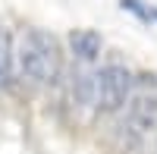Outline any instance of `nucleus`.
<instances>
[{"label": "nucleus", "mask_w": 157, "mask_h": 154, "mask_svg": "<svg viewBox=\"0 0 157 154\" xmlns=\"http://www.w3.org/2000/svg\"><path fill=\"white\" fill-rule=\"evenodd\" d=\"M16 66L22 72V79H29L32 85H50L63 72L60 41L44 29H29L19 38Z\"/></svg>", "instance_id": "1"}, {"label": "nucleus", "mask_w": 157, "mask_h": 154, "mask_svg": "<svg viewBox=\"0 0 157 154\" xmlns=\"http://www.w3.org/2000/svg\"><path fill=\"white\" fill-rule=\"evenodd\" d=\"M126 123L135 135L157 132V75L145 72L132 82V91L126 101Z\"/></svg>", "instance_id": "2"}, {"label": "nucleus", "mask_w": 157, "mask_h": 154, "mask_svg": "<svg viewBox=\"0 0 157 154\" xmlns=\"http://www.w3.org/2000/svg\"><path fill=\"white\" fill-rule=\"evenodd\" d=\"M135 75L129 72L126 63L110 60L98 69V110L101 113H116L126 107L129 91H132Z\"/></svg>", "instance_id": "3"}, {"label": "nucleus", "mask_w": 157, "mask_h": 154, "mask_svg": "<svg viewBox=\"0 0 157 154\" xmlns=\"http://www.w3.org/2000/svg\"><path fill=\"white\" fill-rule=\"evenodd\" d=\"M69 101L75 110H91L98 107V72L91 63H75L69 72Z\"/></svg>", "instance_id": "4"}, {"label": "nucleus", "mask_w": 157, "mask_h": 154, "mask_svg": "<svg viewBox=\"0 0 157 154\" xmlns=\"http://www.w3.org/2000/svg\"><path fill=\"white\" fill-rule=\"evenodd\" d=\"M66 41H69V54L75 63H94L104 47V38L94 29H72Z\"/></svg>", "instance_id": "5"}, {"label": "nucleus", "mask_w": 157, "mask_h": 154, "mask_svg": "<svg viewBox=\"0 0 157 154\" xmlns=\"http://www.w3.org/2000/svg\"><path fill=\"white\" fill-rule=\"evenodd\" d=\"M13 63H16L13 35L6 29H0V85H10V79H13Z\"/></svg>", "instance_id": "6"}, {"label": "nucleus", "mask_w": 157, "mask_h": 154, "mask_svg": "<svg viewBox=\"0 0 157 154\" xmlns=\"http://www.w3.org/2000/svg\"><path fill=\"white\" fill-rule=\"evenodd\" d=\"M123 10L135 13L141 22H157V10H154V6H148L145 0H123Z\"/></svg>", "instance_id": "7"}]
</instances>
